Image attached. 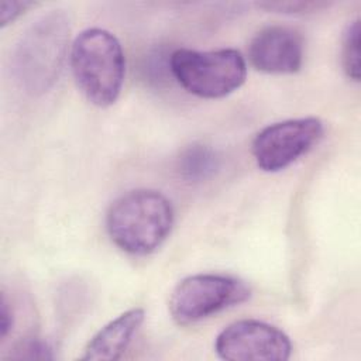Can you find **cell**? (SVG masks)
<instances>
[{"label":"cell","mask_w":361,"mask_h":361,"mask_svg":"<svg viewBox=\"0 0 361 361\" xmlns=\"http://www.w3.org/2000/svg\"><path fill=\"white\" fill-rule=\"evenodd\" d=\"M341 63L347 76L360 80V18L350 21L341 39Z\"/></svg>","instance_id":"obj_11"},{"label":"cell","mask_w":361,"mask_h":361,"mask_svg":"<svg viewBox=\"0 0 361 361\" xmlns=\"http://www.w3.org/2000/svg\"><path fill=\"white\" fill-rule=\"evenodd\" d=\"M219 168V157L213 148L204 144L188 147L179 158V171L186 179H206Z\"/></svg>","instance_id":"obj_10"},{"label":"cell","mask_w":361,"mask_h":361,"mask_svg":"<svg viewBox=\"0 0 361 361\" xmlns=\"http://www.w3.org/2000/svg\"><path fill=\"white\" fill-rule=\"evenodd\" d=\"M257 6L279 13H310L327 7L329 4L322 1H267L258 3Z\"/></svg>","instance_id":"obj_12"},{"label":"cell","mask_w":361,"mask_h":361,"mask_svg":"<svg viewBox=\"0 0 361 361\" xmlns=\"http://www.w3.org/2000/svg\"><path fill=\"white\" fill-rule=\"evenodd\" d=\"M214 350L227 361H285L290 357L292 343L282 330L267 322L243 319L219 333Z\"/></svg>","instance_id":"obj_7"},{"label":"cell","mask_w":361,"mask_h":361,"mask_svg":"<svg viewBox=\"0 0 361 361\" xmlns=\"http://www.w3.org/2000/svg\"><path fill=\"white\" fill-rule=\"evenodd\" d=\"M303 38L292 27L268 25L248 45L251 65L265 73H295L303 62Z\"/></svg>","instance_id":"obj_8"},{"label":"cell","mask_w":361,"mask_h":361,"mask_svg":"<svg viewBox=\"0 0 361 361\" xmlns=\"http://www.w3.org/2000/svg\"><path fill=\"white\" fill-rule=\"evenodd\" d=\"M144 317L145 312L141 307H133L121 313L89 340L80 358L90 361H116L121 358Z\"/></svg>","instance_id":"obj_9"},{"label":"cell","mask_w":361,"mask_h":361,"mask_svg":"<svg viewBox=\"0 0 361 361\" xmlns=\"http://www.w3.org/2000/svg\"><path fill=\"white\" fill-rule=\"evenodd\" d=\"M71 68L85 97L99 107L111 106L120 96L126 58L120 41L104 28H86L72 42Z\"/></svg>","instance_id":"obj_3"},{"label":"cell","mask_w":361,"mask_h":361,"mask_svg":"<svg viewBox=\"0 0 361 361\" xmlns=\"http://www.w3.org/2000/svg\"><path fill=\"white\" fill-rule=\"evenodd\" d=\"M16 350L21 353L20 355H17L18 358H45V360L54 358L52 347L47 341H42L38 338L24 341Z\"/></svg>","instance_id":"obj_13"},{"label":"cell","mask_w":361,"mask_h":361,"mask_svg":"<svg viewBox=\"0 0 361 361\" xmlns=\"http://www.w3.org/2000/svg\"><path fill=\"white\" fill-rule=\"evenodd\" d=\"M71 20L63 10L41 16L20 35L11 54V69L20 86L42 94L58 80L66 56Z\"/></svg>","instance_id":"obj_1"},{"label":"cell","mask_w":361,"mask_h":361,"mask_svg":"<svg viewBox=\"0 0 361 361\" xmlns=\"http://www.w3.org/2000/svg\"><path fill=\"white\" fill-rule=\"evenodd\" d=\"M11 327H13V312L8 307L6 298L3 296L1 312H0V336H1V338H4L8 334Z\"/></svg>","instance_id":"obj_15"},{"label":"cell","mask_w":361,"mask_h":361,"mask_svg":"<svg viewBox=\"0 0 361 361\" xmlns=\"http://www.w3.org/2000/svg\"><path fill=\"white\" fill-rule=\"evenodd\" d=\"M324 126L317 117L289 118L264 127L252 140V155L259 169L278 172L310 151Z\"/></svg>","instance_id":"obj_6"},{"label":"cell","mask_w":361,"mask_h":361,"mask_svg":"<svg viewBox=\"0 0 361 361\" xmlns=\"http://www.w3.org/2000/svg\"><path fill=\"white\" fill-rule=\"evenodd\" d=\"M172 75L189 93L220 99L237 90L247 78V62L234 48L196 51L179 48L169 58Z\"/></svg>","instance_id":"obj_4"},{"label":"cell","mask_w":361,"mask_h":361,"mask_svg":"<svg viewBox=\"0 0 361 361\" xmlns=\"http://www.w3.org/2000/svg\"><path fill=\"white\" fill-rule=\"evenodd\" d=\"M32 1H1L0 3V25L4 27L14 21L20 14H23Z\"/></svg>","instance_id":"obj_14"},{"label":"cell","mask_w":361,"mask_h":361,"mask_svg":"<svg viewBox=\"0 0 361 361\" xmlns=\"http://www.w3.org/2000/svg\"><path fill=\"white\" fill-rule=\"evenodd\" d=\"M251 296L250 286L227 274H196L182 279L169 298V313L182 326L238 306Z\"/></svg>","instance_id":"obj_5"},{"label":"cell","mask_w":361,"mask_h":361,"mask_svg":"<svg viewBox=\"0 0 361 361\" xmlns=\"http://www.w3.org/2000/svg\"><path fill=\"white\" fill-rule=\"evenodd\" d=\"M173 226L171 200L154 189H134L117 197L106 214L111 241L133 255L155 251Z\"/></svg>","instance_id":"obj_2"}]
</instances>
